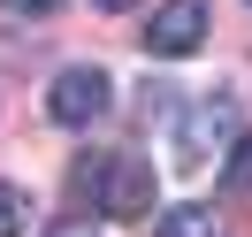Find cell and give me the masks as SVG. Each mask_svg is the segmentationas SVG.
Returning a JSON list of instances; mask_svg holds the SVG:
<instances>
[{"label":"cell","mask_w":252,"mask_h":237,"mask_svg":"<svg viewBox=\"0 0 252 237\" xmlns=\"http://www.w3.org/2000/svg\"><path fill=\"white\" fill-rule=\"evenodd\" d=\"M229 138H237V100H229V92L191 100V107H184V123H176V145H184V161H206L214 145H229Z\"/></svg>","instance_id":"4"},{"label":"cell","mask_w":252,"mask_h":237,"mask_svg":"<svg viewBox=\"0 0 252 237\" xmlns=\"http://www.w3.org/2000/svg\"><path fill=\"white\" fill-rule=\"evenodd\" d=\"M46 107H54V123H62V130H92L99 115L115 107V77H107L99 62H77V69H62V77H54Z\"/></svg>","instance_id":"1"},{"label":"cell","mask_w":252,"mask_h":237,"mask_svg":"<svg viewBox=\"0 0 252 237\" xmlns=\"http://www.w3.org/2000/svg\"><path fill=\"white\" fill-rule=\"evenodd\" d=\"M153 199H160V184H153V161L145 153H115L107 169H99V184H92V206L115 214V222H138Z\"/></svg>","instance_id":"2"},{"label":"cell","mask_w":252,"mask_h":237,"mask_svg":"<svg viewBox=\"0 0 252 237\" xmlns=\"http://www.w3.org/2000/svg\"><path fill=\"white\" fill-rule=\"evenodd\" d=\"M46 237H99V222L92 214H62V222H46Z\"/></svg>","instance_id":"8"},{"label":"cell","mask_w":252,"mask_h":237,"mask_svg":"<svg viewBox=\"0 0 252 237\" xmlns=\"http://www.w3.org/2000/svg\"><path fill=\"white\" fill-rule=\"evenodd\" d=\"M0 8H16V16H54L62 0H0Z\"/></svg>","instance_id":"9"},{"label":"cell","mask_w":252,"mask_h":237,"mask_svg":"<svg viewBox=\"0 0 252 237\" xmlns=\"http://www.w3.org/2000/svg\"><path fill=\"white\" fill-rule=\"evenodd\" d=\"M23 230H31V199L16 184H0V237H23Z\"/></svg>","instance_id":"6"},{"label":"cell","mask_w":252,"mask_h":237,"mask_svg":"<svg viewBox=\"0 0 252 237\" xmlns=\"http://www.w3.org/2000/svg\"><path fill=\"white\" fill-rule=\"evenodd\" d=\"M206 46V0H160L153 23H145V54L160 62H184V54Z\"/></svg>","instance_id":"3"},{"label":"cell","mask_w":252,"mask_h":237,"mask_svg":"<svg viewBox=\"0 0 252 237\" xmlns=\"http://www.w3.org/2000/svg\"><path fill=\"white\" fill-rule=\"evenodd\" d=\"M92 8H138V0H92Z\"/></svg>","instance_id":"10"},{"label":"cell","mask_w":252,"mask_h":237,"mask_svg":"<svg viewBox=\"0 0 252 237\" xmlns=\"http://www.w3.org/2000/svg\"><path fill=\"white\" fill-rule=\"evenodd\" d=\"M153 237H221V214L206 199H184V206H168V214L153 222Z\"/></svg>","instance_id":"5"},{"label":"cell","mask_w":252,"mask_h":237,"mask_svg":"<svg viewBox=\"0 0 252 237\" xmlns=\"http://www.w3.org/2000/svg\"><path fill=\"white\" fill-rule=\"evenodd\" d=\"M229 184H237V191H252V130L237 138V153H229Z\"/></svg>","instance_id":"7"}]
</instances>
